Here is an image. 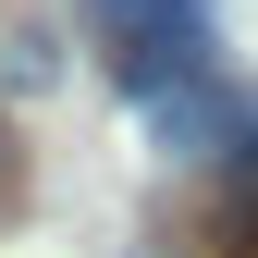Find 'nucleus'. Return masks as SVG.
<instances>
[{"mask_svg": "<svg viewBox=\"0 0 258 258\" xmlns=\"http://www.w3.org/2000/svg\"><path fill=\"white\" fill-rule=\"evenodd\" d=\"M86 25H99L111 74L136 86V99L221 74V61H209V49H221V37H209V0H86Z\"/></svg>", "mask_w": 258, "mask_h": 258, "instance_id": "nucleus-1", "label": "nucleus"}, {"mask_svg": "<svg viewBox=\"0 0 258 258\" xmlns=\"http://www.w3.org/2000/svg\"><path fill=\"white\" fill-rule=\"evenodd\" d=\"M136 111H148V148H160V160H234V148L258 136V111H246L221 74H197V86H160V99H136Z\"/></svg>", "mask_w": 258, "mask_h": 258, "instance_id": "nucleus-2", "label": "nucleus"}, {"mask_svg": "<svg viewBox=\"0 0 258 258\" xmlns=\"http://www.w3.org/2000/svg\"><path fill=\"white\" fill-rule=\"evenodd\" d=\"M0 74H13V86H49V37H25V25H13V37H0Z\"/></svg>", "mask_w": 258, "mask_h": 258, "instance_id": "nucleus-3", "label": "nucleus"}, {"mask_svg": "<svg viewBox=\"0 0 258 258\" xmlns=\"http://www.w3.org/2000/svg\"><path fill=\"white\" fill-rule=\"evenodd\" d=\"M0 172H13V148H0Z\"/></svg>", "mask_w": 258, "mask_h": 258, "instance_id": "nucleus-4", "label": "nucleus"}]
</instances>
